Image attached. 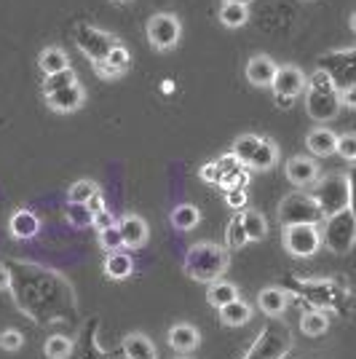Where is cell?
Segmentation results:
<instances>
[{
    "mask_svg": "<svg viewBox=\"0 0 356 359\" xmlns=\"http://www.w3.org/2000/svg\"><path fill=\"white\" fill-rule=\"evenodd\" d=\"M238 217H241V228H244L247 244L249 241H263L268 236V220L260 210H244L238 212Z\"/></svg>",
    "mask_w": 356,
    "mask_h": 359,
    "instance_id": "cell-20",
    "label": "cell"
},
{
    "mask_svg": "<svg viewBox=\"0 0 356 359\" xmlns=\"http://www.w3.org/2000/svg\"><path fill=\"white\" fill-rule=\"evenodd\" d=\"M231 156L236 158V164L249 166L254 172H268L279 164V148L276 142H271L260 135H241L231 148Z\"/></svg>",
    "mask_w": 356,
    "mask_h": 359,
    "instance_id": "cell-3",
    "label": "cell"
},
{
    "mask_svg": "<svg viewBox=\"0 0 356 359\" xmlns=\"http://www.w3.org/2000/svg\"><path fill=\"white\" fill-rule=\"evenodd\" d=\"M284 250L295 257H313L322 247V231L319 225L303 223V225H284L282 228Z\"/></svg>",
    "mask_w": 356,
    "mask_h": 359,
    "instance_id": "cell-8",
    "label": "cell"
},
{
    "mask_svg": "<svg viewBox=\"0 0 356 359\" xmlns=\"http://www.w3.org/2000/svg\"><path fill=\"white\" fill-rule=\"evenodd\" d=\"M64 215H67V223H73L75 228H86V225H91V217H94L86 204H70V201L64 207Z\"/></svg>",
    "mask_w": 356,
    "mask_h": 359,
    "instance_id": "cell-34",
    "label": "cell"
},
{
    "mask_svg": "<svg viewBox=\"0 0 356 359\" xmlns=\"http://www.w3.org/2000/svg\"><path fill=\"white\" fill-rule=\"evenodd\" d=\"M335 142H338V135L332 129H327V126H319V129L308 132V137H306V148L311 150L313 156H329V153H335Z\"/></svg>",
    "mask_w": 356,
    "mask_h": 359,
    "instance_id": "cell-24",
    "label": "cell"
},
{
    "mask_svg": "<svg viewBox=\"0 0 356 359\" xmlns=\"http://www.w3.org/2000/svg\"><path fill=\"white\" fill-rule=\"evenodd\" d=\"M287 303H289V295L279 287H266L257 295V309L271 319H279L287 311Z\"/></svg>",
    "mask_w": 356,
    "mask_h": 359,
    "instance_id": "cell-18",
    "label": "cell"
},
{
    "mask_svg": "<svg viewBox=\"0 0 356 359\" xmlns=\"http://www.w3.org/2000/svg\"><path fill=\"white\" fill-rule=\"evenodd\" d=\"M225 244H228L231 250H238V247H244V244H247V236H244V228H241V217H238V215L228 223V231H225Z\"/></svg>",
    "mask_w": 356,
    "mask_h": 359,
    "instance_id": "cell-36",
    "label": "cell"
},
{
    "mask_svg": "<svg viewBox=\"0 0 356 359\" xmlns=\"http://www.w3.org/2000/svg\"><path fill=\"white\" fill-rule=\"evenodd\" d=\"M100 247L107 250V252H118L121 247H123V241H121V233H118V228H116V225L100 231Z\"/></svg>",
    "mask_w": 356,
    "mask_h": 359,
    "instance_id": "cell-37",
    "label": "cell"
},
{
    "mask_svg": "<svg viewBox=\"0 0 356 359\" xmlns=\"http://www.w3.org/2000/svg\"><path fill=\"white\" fill-rule=\"evenodd\" d=\"M46 357L48 359H67L73 354V341L64 338V335H51L43 346Z\"/></svg>",
    "mask_w": 356,
    "mask_h": 359,
    "instance_id": "cell-33",
    "label": "cell"
},
{
    "mask_svg": "<svg viewBox=\"0 0 356 359\" xmlns=\"http://www.w3.org/2000/svg\"><path fill=\"white\" fill-rule=\"evenodd\" d=\"M327 327H329V319H327L324 311H306V314L300 316V330L306 335H311V338L324 335Z\"/></svg>",
    "mask_w": 356,
    "mask_h": 359,
    "instance_id": "cell-30",
    "label": "cell"
},
{
    "mask_svg": "<svg viewBox=\"0 0 356 359\" xmlns=\"http://www.w3.org/2000/svg\"><path fill=\"white\" fill-rule=\"evenodd\" d=\"M311 188L313 191L308 196L319 207L322 217H329L335 212L351 207V177L348 175H327L316 180Z\"/></svg>",
    "mask_w": 356,
    "mask_h": 359,
    "instance_id": "cell-4",
    "label": "cell"
},
{
    "mask_svg": "<svg viewBox=\"0 0 356 359\" xmlns=\"http://www.w3.org/2000/svg\"><path fill=\"white\" fill-rule=\"evenodd\" d=\"M91 225H94L97 231H104V228H113V225H116V215H113L110 210L97 212V215L91 217Z\"/></svg>",
    "mask_w": 356,
    "mask_h": 359,
    "instance_id": "cell-40",
    "label": "cell"
},
{
    "mask_svg": "<svg viewBox=\"0 0 356 359\" xmlns=\"http://www.w3.org/2000/svg\"><path fill=\"white\" fill-rule=\"evenodd\" d=\"M132 271H134L132 255L121 252V250L107 255V260H104V273H107L110 279H126V276H132Z\"/></svg>",
    "mask_w": 356,
    "mask_h": 359,
    "instance_id": "cell-27",
    "label": "cell"
},
{
    "mask_svg": "<svg viewBox=\"0 0 356 359\" xmlns=\"http://www.w3.org/2000/svg\"><path fill=\"white\" fill-rule=\"evenodd\" d=\"M225 198H228V207L244 210V204H247V191H244V188H228V191H225Z\"/></svg>",
    "mask_w": 356,
    "mask_h": 359,
    "instance_id": "cell-39",
    "label": "cell"
},
{
    "mask_svg": "<svg viewBox=\"0 0 356 359\" xmlns=\"http://www.w3.org/2000/svg\"><path fill=\"white\" fill-rule=\"evenodd\" d=\"M100 194V185L94 180H78L67 188V201L70 204H86L91 196Z\"/></svg>",
    "mask_w": 356,
    "mask_h": 359,
    "instance_id": "cell-32",
    "label": "cell"
},
{
    "mask_svg": "<svg viewBox=\"0 0 356 359\" xmlns=\"http://www.w3.org/2000/svg\"><path fill=\"white\" fill-rule=\"evenodd\" d=\"M319 70L335 83V89H351L354 86V48L329 51L319 60Z\"/></svg>",
    "mask_w": 356,
    "mask_h": 359,
    "instance_id": "cell-9",
    "label": "cell"
},
{
    "mask_svg": "<svg viewBox=\"0 0 356 359\" xmlns=\"http://www.w3.org/2000/svg\"><path fill=\"white\" fill-rule=\"evenodd\" d=\"M335 153L341 156L343 161H354L356 158V135L345 132V135H338V142H335Z\"/></svg>",
    "mask_w": 356,
    "mask_h": 359,
    "instance_id": "cell-35",
    "label": "cell"
},
{
    "mask_svg": "<svg viewBox=\"0 0 356 359\" xmlns=\"http://www.w3.org/2000/svg\"><path fill=\"white\" fill-rule=\"evenodd\" d=\"M86 207H89L91 215H97V212H102L104 210V204H102V196L97 194V196H91L89 201H86Z\"/></svg>",
    "mask_w": 356,
    "mask_h": 359,
    "instance_id": "cell-41",
    "label": "cell"
},
{
    "mask_svg": "<svg viewBox=\"0 0 356 359\" xmlns=\"http://www.w3.org/2000/svg\"><path fill=\"white\" fill-rule=\"evenodd\" d=\"M303 97H306V110H308V116H311L313 121H319V123L335 121L343 107L341 91L335 89V83H332L322 70H316L313 78H306Z\"/></svg>",
    "mask_w": 356,
    "mask_h": 359,
    "instance_id": "cell-2",
    "label": "cell"
},
{
    "mask_svg": "<svg viewBox=\"0 0 356 359\" xmlns=\"http://www.w3.org/2000/svg\"><path fill=\"white\" fill-rule=\"evenodd\" d=\"M8 228H11V236L14 239H35L41 233V220L30 210H19L11 215Z\"/></svg>",
    "mask_w": 356,
    "mask_h": 359,
    "instance_id": "cell-19",
    "label": "cell"
},
{
    "mask_svg": "<svg viewBox=\"0 0 356 359\" xmlns=\"http://www.w3.org/2000/svg\"><path fill=\"white\" fill-rule=\"evenodd\" d=\"M22 344H25V338H22L19 330H3V332H0V348H6V351H19Z\"/></svg>",
    "mask_w": 356,
    "mask_h": 359,
    "instance_id": "cell-38",
    "label": "cell"
},
{
    "mask_svg": "<svg viewBox=\"0 0 356 359\" xmlns=\"http://www.w3.org/2000/svg\"><path fill=\"white\" fill-rule=\"evenodd\" d=\"M129 67H132V54H129V48L123 43H116L107 51V57H104L102 62L94 65L97 75H102V78H118V75H123Z\"/></svg>",
    "mask_w": 356,
    "mask_h": 359,
    "instance_id": "cell-16",
    "label": "cell"
},
{
    "mask_svg": "<svg viewBox=\"0 0 356 359\" xmlns=\"http://www.w3.org/2000/svg\"><path fill=\"white\" fill-rule=\"evenodd\" d=\"M121 346H123L126 359H158L153 341H150L148 335H142V332H132V335H126Z\"/></svg>",
    "mask_w": 356,
    "mask_h": 359,
    "instance_id": "cell-21",
    "label": "cell"
},
{
    "mask_svg": "<svg viewBox=\"0 0 356 359\" xmlns=\"http://www.w3.org/2000/svg\"><path fill=\"white\" fill-rule=\"evenodd\" d=\"M236 298H238V287L231 285V282H225V279L212 282L207 290V300L214 309H223L225 303H231V300H236Z\"/></svg>",
    "mask_w": 356,
    "mask_h": 359,
    "instance_id": "cell-28",
    "label": "cell"
},
{
    "mask_svg": "<svg viewBox=\"0 0 356 359\" xmlns=\"http://www.w3.org/2000/svg\"><path fill=\"white\" fill-rule=\"evenodd\" d=\"M322 241H324L335 255L351 252V247H354V241H356V217H354V210H351V207L324 217V233H322Z\"/></svg>",
    "mask_w": 356,
    "mask_h": 359,
    "instance_id": "cell-6",
    "label": "cell"
},
{
    "mask_svg": "<svg viewBox=\"0 0 356 359\" xmlns=\"http://www.w3.org/2000/svg\"><path fill=\"white\" fill-rule=\"evenodd\" d=\"M179 35H182V25L174 14L161 11V14H153L148 19V41L156 51H169L179 43Z\"/></svg>",
    "mask_w": 356,
    "mask_h": 359,
    "instance_id": "cell-10",
    "label": "cell"
},
{
    "mask_svg": "<svg viewBox=\"0 0 356 359\" xmlns=\"http://www.w3.org/2000/svg\"><path fill=\"white\" fill-rule=\"evenodd\" d=\"M276 102H279L282 107H289L292 102H295V100H287V97H276Z\"/></svg>",
    "mask_w": 356,
    "mask_h": 359,
    "instance_id": "cell-43",
    "label": "cell"
},
{
    "mask_svg": "<svg viewBox=\"0 0 356 359\" xmlns=\"http://www.w3.org/2000/svg\"><path fill=\"white\" fill-rule=\"evenodd\" d=\"M292 346H295V338H292L289 327L284 322H273V325L263 327L252 348L241 359H284L292 351Z\"/></svg>",
    "mask_w": 356,
    "mask_h": 359,
    "instance_id": "cell-5",
    "label": "cell"
},
{
    "mask_svg": "<svg viewBox=\"0 0 356 359\" xmlns=\"http://www.w3.org/2000/svg\"><path fill=\"white\" fill-rule=\"evenodd\" d=\"M223 3H241V6H249L252 0H223Z\"/></svg>",
    "mask_w": 356,
    "mask_h": 359,
    "instance_id": "cell-44",
    "label": "cell"
},
{
    "mask_svg": "<svg viewBox=\"0 0 356 359\" xmlns=\"http://www.w3.org/2000/svg\"><path fill=\"white\" fill-rule=\"evenodd\" d=\"M276 67H279V65L271 60V57H266V54H254V57H249V62H247V81H249L252 86L266 89V86L273 83Z\"/></svg>",
    "mask_w": 356,
    "mask_h": 359,
    "instance_id": "cell-17",
    "label": "cell"
},
{
    "mask_svg": "<svg viewBox=\"0 0 356 359\" xmlns=\"http://www.w3.org/2000/svg\"><path fill=\"white\" fill-rule=\"evenodd\" d=\"M271 89L276 97H287V100H295L306 89V73L297 67V65H279L276 75H273V83Z\"/></svg>",
    "mask_w": 356,
    "mask_h": 359,
    "instance_id": "cell-12",
    "label": "cell"
},
{
    "mask_svg": "<svg viewBox=\"0 0 356 359\" xmlns=\"http://www.w3.org/2000/svg\"><path fill=\"white\" fill-rule=\"evenodd\" d=\"M113 3H129V0H113Z\"/></svg>",
    "mask_w": 356,
    "mask_h": 359,
    "instance_id": "cell-45",
    "label": "cell"
},
{
    "mask_svg": "<svg viewBox=\"0 0 356 359\" xmlns=\"http://www.w3.org/2000/svg\"><path fill=\"white\" fill-rule=\"evenodd\" d=\"M228 266H231L228 250H223L220 244H212V241H198L185 255V273L201 285H212V282L223 279Z\"/></svg>",
    "mask_w": 356,
    "mask_h": 359,
    "instance_id": "cell-1",
    "label": "cell"
},
{
    "mask_svg": "<svg viewBox=\"0 0 356 359\" xmlns=\"http://www.w3.org/2000/svg\"><path fill=\"white\" fill-rule=\"evenodd\" d=\"M179 359H188V357H179Z\"/></svg>",
    "mask_w": 356,
    "mask_h": 359,
    "instance_id": "cell-46",
    "label": "cell"
},
{
    "mask_svg": "<svg viewBox=\"0 0 356 359\" xmlns=\"http://www.w3.org/2000/svg\"><path fill=\"white\" fill-rule=\"evenodd\" d=\"M217 19H220V25H225L228 30L244 27V25L249 22V6H241V3H223Z\"/></svg>",
    "mask_w": 356,
    "mask_h": 359,
    "instance_id": "cell-26",
    "label": "cell"
},
{
    "mask_svg": "<svg viewBox=\"0 0 356 359\" xmlns=\"http://www.w3.org/2000/svg\"><path fill=\"white\" fill-rule=\"evenodd\" d=\"M116 228H118L121 241H123L126 250H139V247L148 244V223L139 215H123L121 220H116Z\"/></svg>",
    "mask_w": 356,
    "mask_h": 359,
    "instance_id": "cell-13",
    "label": "cell"
},
{
    "mask_svg": "<svg viewBox=\"0 0 356 359\" xmlns=\"http://www.w3.org/2000/svg\"><path fill=\"white\" fill-rule=\"evenodd\" d=\"M116 43H121L116 35H110V32H104V30H97V27H91V25H81V27L75 30V46L86 54V60H89L91 65L102 62L104 57H107V51Z\"/></svg>",
    "mask_w": 356,
    "mask_h": 359,
    "instance_id": "cell-11",
    "label": "cell"
},
{
    "mask_svg": "<svg viewBox=\"0 0 356 359\" xmlns=\"http://www.w3.org/2000/svg\"><path fill=\"white\" fill-rule=\"evenodd\" d=\"M78 83V73H75L73 67H67V70H62V73H54V75H43V86L41 91L46 94H54V91L64 89V86H73Z\"/></svg>",
    "mask_w": 356,
    "mask_h": 359,
    "instance_id": "cell-31",
    "label": "cell"
},
{
    "mask_svg": "<svg viewBox=\"0 0 356 359\" xmlns=\"http://www.w3.org/2000/svg\"><path fill=\"white\" fill-rule=\"evenodd\" d=\"M11 287V271L0 266V290H8Z\"/></svg>",
    "mask_w": 356,
    "mask_h": 359,
    "instance_id": "cell-42",
    "label": "cell"
},
{
    "mask_svg": "<svg viewBox=\"0 0 356 359\" xmlns=\"http://www.w3.org/2000/svg\"><path fill=\"white\" fill-rule=\"evenodd\" d=\"M83 102H86V89L81 83L64 86V89L54 91V94H46V105L51 107L54 113H75L78 107H83Z\"/></svg>",
    "mask_w": 356,
    "mask_h": 359,
    "instance_id": "cell-15",
    "label": "cell"
},
{
    "mask_svg": "<svg viewBox=\"0 0 356 359\" xmlns=\"http://www.w3.org/2000/svg\"><path fill=\"white\" fill-rule=\"evenodd\" d=\"M276 217H279V223L284 225H303V223H313L319 225L324 217H322V212L319 207L313 204V198L308 194H289L282 198V204H279V212H276Z\"/></svg>",
    "mask_w": 356,
    "mask_h": 359,
    "instance_id": "cell-7",
    "label": "cell"
},
{
    "mask_svg": "<svg viewBox=\"0 0 356 359\" xmlns=\"http://www.w3.org/2000/svg\"><path fill=\"white\" fill-rule=\"evenodd\" d=\"M169 346L174 351H193L198 346V327L188 325V322H177L174 327L169 330Z\"/></svg>",
    "mask_w": 356,
    "mask_h": 359,
    "instance_id": "cell-23",
    "label": "cell"
},
{
    "mask_svg": "<svg viewBox=\"0 0 356 359\" xmlns=\"http://www.w3.org/2000/svg\"><path fill=\"white\" fill-rule=\"evenodd\" d=\"M172 225L177 228V231H193L196 225L201 223V212H198V207H193V204H179V207H174L172 210Z\"/></svg>",
    "mask_w": 356,
    "mask_h": 359,
    "instance_id": "cell-29",
    "label": "cell"
},
{
    "mask_svg": "<svg viewBox=\"0 0 356 359\" xmlns=\"http://www.w3.org/2000/svg\"><path fill=\"white\" fill-rule=\"evenodd\" d=\"M38 67H41L43 75L62 73V70L70 67V57H67V51L60 48V46H46L43 51H41V57H38Z\"/></svg>",
    "mask_w": 356,
    "mask_h": 359,
    "instance_id": "cell-22",
    "label": "cell"
},
{
    "mask_svg": "<svg viewBox=\"0 0 356 359\" xmlns=\"http://www.w3.org/2000/svg\"><path fill=\"white\" fill-rule=\"evenodd\" d=\"M284 172H287V180L297 188H311L319 180V164L308 156H292L284 166Z\"/></svg>",
    "mask_w": 356,
    "mask_h": 359,
    "instance_id": "cell-14",
    "label": "cell"
},
{
    "mask_svg": "<svg viewBox=\"0 0 356 359\" xmlns=\"http://www.w3.org/2000/svg\"><path fill=\"white\" fill-rule=\"evenodd\" d=\"M249 319H252V309H249V303H244L241 298L231 300V303H225L223 309H220V322L228 325V327H241Z\"/></svg>",
    "mask_w": 356,
    "mask_h": 359,
    "instance_id": "cell-25",
    "label": "cell"
}]
</instances>
